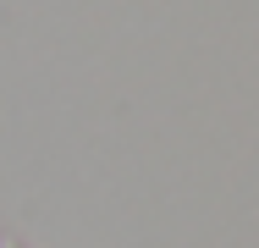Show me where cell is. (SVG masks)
I'll return each mask as SVG.
<instances>
[{
    "label": "cell",
    "mask_w": 259,
    "mask_h": 248,
    "mask_svg": "<svg viewBox=\"0 0 259 248\" xmlns=\"http://www.w3.org/2000/svg\"><path fill=\"white\" fill-rule=\"evenodd\" d=\"M0 248H6V243H0Z\"/></svg>",
    "instance_id": "6da1fadb"
}]
</instances>
